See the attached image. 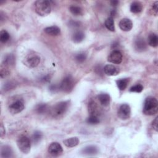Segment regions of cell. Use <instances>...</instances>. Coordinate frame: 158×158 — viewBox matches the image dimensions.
I'll return each mask as SVG.
<instances>
[{
	"instance_id": "cell-7",
	"label": "cell",
	"mask_w": 158,
	"mask_h": 158,
	"mask_svg": "<svg viewBox=\"0 0 158 158\" xmlns=\"http://www.w3.org/2000/svg\"><path fill=\"white\" fill-rule=\"evenodd\" d=\"M9 111L12 114H17L21 112L25 108L24 102L23 99L19 98L12 102L9 106Z\"/></svg>"
},
{
	"instance_id": "cell-29",
	"label": "cell",
	"mask_w": 158,
	"mask_h": 158,
	"mask_svg": "<svg viewBox=\"0 0 158 158\" xmlns=\"http://www.w3.org/2000/svg\"><path fill=\"white\" fill-rule=\"evenodd\" d=\"M99 118L98 116L90 115V116L86 119V122L90 125H96L99 123Z\"/></svg>"
},
{
	"instance_id": "cell-4",
	"label": "cell",
	"mask_w": 158,
	"mask_h": 158,
	"mask_svg": "<svg viewBox=\"0 0 158 158\" xmlns=\"http://www.w3.org/2000/svg\"><path fill=\"white\" fill-rule=\"evenodd\" d=\"M40 62V57L34 53L27 54L24 59L23 64L28 68H35L37 67Z\"/></svg>"
},
{
	"instance_id": "cell-6",
	"label": "cell",
	"mask_w": 158,
	"mask_h": 158,
	"mask_svg": "<svg viewBox=\"0 0 158 158\" xmlns=\"http://www.w3.org/2000/svg\"><path fill=\"white\" fill-rule=\"evenodd\" d=\"M74 86L73 78L71 75H67L59 85L60 89L65 93L70 92Z\"/></svg>"
},
{
	"instance_id": "cell-21",
	"label": "cell",
	"mask_w": 158,
	"mask_h": 158,
	"mask_svg": "<svg viewBox=\"0 0 158 158\" xmlns=\"http://www.w3.org/2000/svg\"><path fill=\"white\" fill-rule=\"evenodd\" d=\"M143 9L141 3L138 1H135L131 3L130 6V11L134 14H138Z\"/></svg>"
},
{
	"instance_id": "cell-11",
	"label": "cell",
	"mask_w": 158,
	"mask_h": 158,
	"mask_svg": "<svg viewBox=\"0 0 158 158\" xmlns=\"http://www.w3.org/2000/svg\"><path fill=\"white\" fill-rule=\"evenodd\" d=\"M118 26L122 30L124 31H128L131 30L133 27V23L130 19L124 18L120 21Z\"/></svg>"
},
{
	"instance_id": "cell-28",
	"label": "cell",
	"mask_w": 158,
	"mask_h": 158,
	"mask_svg": "<svg viewBox=\"0 0 158 158\" xmlns=\"http://www.w3.org/2000/svg\"><path fill=\"white\" fill-rule=\"evenodd\" d=\"M10 38V35L9 33L5 30H2L0 33V41L1 43H6Z\"/></svg>"
},
{
	"instance_id": "cell-8",
	"label": "cell",
	"mask_w": 158,
	"mask_h": 158,
	"mask_svg": "<svg viewBox=\"0 0 158 158\" xmlns=\"http://www.w3.org/2000/svg\"><path fill=\"white\" fill-rule=\"evenodd\" d=\"M117 115L122 120L128 119L131 115V109L130 106L127 104H122L118 109Z\"/></svg>"
},
{
	"instance_id": "cell-33",
	"label": "cell",
	"mask_w": 158,
	"mask_h": 158,
	"mask_svg": "<svg viewBox=\"0 0 158 158\" xmlns=\"http://www.w3.org/2000/svg\"><path fill=\"white\" fill-rule=\"evenodd\" d=\"M14 87V83L12 82H8L4 85V89L6 91L10 90Z\"/></svg>"
},
{
	"instance_id": "cell-20",
	"label": "cell",
	"mask_w": 158,
	"mask_h": 158,
	"mask_svg": "<svg viewBox=\"0 0 158 158\" xmlns=\"http://www.w3.org/2000/svg\"><path fill=\"white\" fill-rule=\"evenodd\" d=\"M85 38V34L83 32L81 31H77L76 32H75L72 37V41L74 43H78L81 42Z\"/></svg>"
},
{
	"instance_id": "cell-12",
	"label": "cell",
	"mask_w": 158,
	"mask_h": 158,
	"mask_svg": "<svg viewBox=\"0 0 158 158\" xmlns=\"http://www.w3.org/2000/svg\"><path fill=\"white\" fill-rule=\"evenodd\" d=\"M134 46H135V49L137 51L142 52V51H144L145 49H146L147 44L143 38L138 37L135 41Z\"/></svg>"
},
{
	"instance_id": "cell-30",
	"label": "cell",
	"mask_w": 158,
	"mask_h": 158,
	"mask_svg": "<svg viewBox=\"0 0 158 158\" xmlns=\"http://www.w3.org/2000/svg\"><path fill=\"white\" fill-rule=\"evenodd\" d=\"M43 137V134L40 131H35L32 136V141L34 143H39Z\"/></svg>"
},
{
	"instance_id": "cell-31",
	"label": "cell",
	"mask_w": 158,
	"mask_h": 158,
	"mask_svg": "<svg viewBox=\"0 0 158 158\" xmlns=\"http://www.w3.org/2000/svg\"><path fill=\"white\" fill-rule=\"evenodd\" d=\"M143 90V86L141 84H137L131 86L130 89V91L134 93H141Z\"/></svg>"
},
{
	"instance_id": "cell-2",
	"label": "cell",
	"mask_w": 158,
	"mask_h": 158,
	"mask_svg": "<svg viewBox=\"0 0 158 158\" xmlns=\"http://www.w3.org/2000/svg\"><path fill=\"white\" fill-rule=\"evenodd\" d=\"M157 110L158 102L157 99L152 96L146 98L144 102L143 113L147 115H153L157 112Z\"/></svg>"
},
{
	"instance_id": "cell-32",
	"label": "cell",
	"mask_w": 158,
	"mask_h": 158,
	"mask_svg": "<svg viewBox=\"0 0 158 158\" xmlns=\"http://www.w3.org/2000/svg\"><path fill=\"white\" fill-rule=\"evenodd\" d=\"M86 54L84 52H80L75 56V60L79 63H81L84 62L86 60Z\"/></svg>"
},
{
	"instance_id": "cell-38",
	"label": "cell",
	"mask_w": 158,
	"mask_h": 158,
	"mask_svg": "<svg viewBox=\"0 0 158 158\" xmlns=\"http://www.w3.org/2000/svg\"><path fill=\"white\" fill-rule=\"evenodd\" d=\"M70 25L72 26V27H79L80 26V23L78 22H75V21H70L69 23Z\"/></svg>"
},
{
	"instance_id": "cell-15",
	"label": "cell",
	"mask_w": 158,
	"mask_h": 158,
	"mask_svg": "<svg viewBox=\"0 0 158 158\" xmlns=\"http://www.w3.org/2000/svg\"><path fill=\"white\" fill-rule=\"evenodd\" d=\"M82 153L85 155H88V156H93L98 154V149L96 146H88L84 148L82 151Z\"/></svg>"
},
{
	"instance_id": "cell-1",
	"label": "cell",
	"mask_w": 158,
	"mask_h": 158,
	"mask_svg": "<svg viewBox=\"0 0 158 158\" xmlns=\"http://www.w3.org/2000/svg\"><path fill=\"white\" fill-rule=\"evenodd\" d=\"M69 106V101H60L54 104L50 109L49 112L52 117L59 118L67 111Z\"/></svg>"
},
{
	"instance_id": "cell-26",
	"label": "cell",
	"mask_w": 158,
	"mask_h": 158,
	"mask_svg": "<svg viewBox=\"0 0 158 158\" xmlns=\"http://www.w3.org/2000/svg\"><path fill=\"white\" fill-rule=\"evenodd\" d=\"M104 25L107 28V30L111 31H115V25H114V19L112 17H108L104 23Z\"/></svg>"
},
{
	"instance_id": "cell-40",
	"label": "cell",
	"mask_w": 158,
	"mask_h": 158,
	"mask_svg": "<svg viewBox=\"0 0 158 158\" xmlns=\"http://www.w3.org/2000/svg\"><path fill=\"white\" fill-rule=\"evenodd\" d=\"M3 130H4V127H3L2 125H1V136H2L3 134L5 133V131H3Z\"/></svg>"
},
{
	"instance_id": "cell-5",
	"label": "cell",
	"mask_w": 158,
	"mask_h": 158,
	"mask_svg": "<svg viewBox=\"0 0 158 158\" xmlns=\"http://www.w3.org/2000/svg\"><path fill=\"white\" fill-rule=\"evenodd\" d=\"M17 144L21 152L27 154L30 152L31 143L29 138L26 136H21L17 141Z\"/></svg>"
},
{
	"instance_id": "cell-14",
	"label": "cell",
	"mask_w": 158,
	"mask_h": 158,
	"mask_svg": "<svg viewBox=\"0 0 158 158\" xmlns=\"http://www.w3.org/2000/svg\"><path fill=\"white\" fill-rule=\"evenodd\" d=\"M103 70L104 73L109 76L116 75L119 72L118 68H117L114 65H111V64H107L105 65L103 69Z\"/></svg>"
},
{
	"instance_id": "cell-23",
	"label": "cell",
	"mask_w": 158,
	"mask_h": 158,
	"mask_svg": "<svg viewBox=\"0 0 158 158\" xmlns=\"http://www.w3.org/2000/svg\"><path fill=\"white\" fill-rule=\"evenodd\" d=\"M15 63V57L14 55L11 54H9L6 55L3 60V64L4 65V67H9L13 65Z\"/></svg>"
},
{
	"instance_id": "cell-36",
	"label": "cell",
	"mask_w": 158,
	"mask_h": 158,
	"mask_svg": "<svg viewBox=\"0 0 158 158\" xmlns=\"http://www.w3.org/2000/svg\"><path fill=\"white\" fill-rule=\"evenodd\" d=\"M157 5H158V2H157V1H156V2L153 4L152 7V10H153V12H154L155 15H157V12H158V7H157Z\"/></svg>"
},
{
	"instance_id": "cell-16",
	"label": "cell",
	"mask_w": 158,
	"mask_h": 158,
	"mask_svg": "<svg viewBox=\"0 0 158 158\" xmlns=\"http://www.w3.org/2000/svg\"><path fill=\"white\" fill-rule=\"evenodd\" d=\"M44 31L46 33L51 36H57L60 33V30L57 26H51L46 27L44 29Z\"/></svg>"
},
{
	"instance_id": "cell-13",
	"label": "cell",
	"mask_w": 158,
	"mask_h": 158,
	"mask_svg": "<svg viewBox=\"0 0 158 158\" xmlns=\"http://www.w3.org/2000/svg\"><path fill=\"white\" fill-rule=\"evenodd\" d=\"M98 99L100 104L104 107L108 106L110 103V96L106 93H100L98 96Z\"/></svg>"
},
{
	"instance_id": "cell-3",
	"label": "cell",
	"mask_w": 158,
	"mask_h": 158,
	"mask_svg": "<svg viewBox=\"0 0 158 158\" xmlns=\"http://www.w3.org/2000/svg\"><path fill=\"white\" fill-rule=\"evenodd\" d=\"M35 10L41 16H46L51 11V4L47 0H38L35 2Z\"/></svg>"
},
{
	"instance_id": "cell-35",
	"label": "cell",
	"mask_w": 158,
	"mask_h": 158,
	"mask_svg": "<svg viewBox=\"0 0 158 158\" xmlns=\"http://www.w3.org/2000/svg\"><path fill=\"white\" fill-rule=\"evenodd\" d=\"M59 89H60L59 85H51L49 86V90L51 91H52V92H56Z\"/></svg>"
},
{
	"instance_id": "cell-39",
	"label": "cell",
	"mask_w": 158,
	"mask_h": 158,
	"mask_svg": "<svg viewBox=\"0 0 158 158\" xmlns=\"http://www.w3.org/2000/svg\"><path fill=\"white\" fill-rule=\"evenodd\" d=\"M119 3V2L118 1H110V4L112 6H116L118 5V4Z\"/></svg>"
},
{
	"instance_id": "cell-27",
	"label": "cell",
	"mask_w": 158,
	"mask_h": 158,
	"mask_svg": "<svg viewBox=\"0 0 158 158\" xmlns=\"http://www.w3.org/2000/svg\"><path fill=\"white\" fill-rule=\"evenodd\" d=\"M70 12L75 16L81 15L83 14V9L80 7L77 6H71L69 7Z\"/></svg>"
},
{
	"instance_id": "cell-17",
	"label": "cell",
	"mask_w": 158,
	"mask_h": 158,
	"mask_svg": "<svg viewBox=\"0 0 158 158\" xmlns=\"http://www.w3.org/2000/svg\"><path fill=\"white\" fill-rule=\"evenodd\" d=\"M1 156L2 157H11L13 156V151L9 146H3L1 149Z\"/></svg>"
},
{
	"instance_id": "cell-37",
	"label": "cell",
	"mask_w": 158,
	"mask_h": 158,
	"mask_svg": "<svg viewBox=\"0 0 158 158\" xmlns=\"http://www.w3.org/2000/svg\"><path fill=\"white\" fill-rule=\"evenodd\" d=\"M50 76L49 75H45L44 77H43L41 78V81H43V82H48L50 81Z\"/></svg>"
},
{
	"instance_id": "cell-10",
	"label": "cell",
	"mask_w": 158,
	"mask_h": 158,
	"mask_svg": "<svg viewBox=\"0 0 158 158\" xmlns=\"http://www.w3.org/2000/svg\"><path fill=\"white\" fill-rule=\"evenodd\" d=\"M63 152L62 146L57 142H53L48 147V152L53 156H58Z\"/></svg>"
},
{
	"instance_id": "cell-9",
	"label": "cell",
	"mask_w": 158,
	"mask_h": 158,
	"mask_svg": "<svg viewBox=\"0 0 158 158\" xmlns=\"http://www.w3.org/2000/svg\"><path fill=\"white\" fill-rule=\"evenodd\" d=\"M122 58L123 56L120 51L118 50H114L109 54L107 60L112 64H119L122 62Z\"/></svg>"
},
{
	"instance_id": "cell-24",
	"label": "cell",
	"mask_w": 158,
	"mask_h": 158,
	"mask_svg": "<svg viewBox=\"0 0 158 158\" xmlns=\"http://www.w3.org/2000/svg\"><path fill=\"white\" fill-rule=\"evenodd\" d=\"M129 82V78H122L116 81L117 87L120 90H124Z\"/></svg>"
},
{
	"instance_id": "cell-19",
	"label": "cell",
	"mask_w": 158,
	"mask_h": 158,
	"mask_svg": "<svg viewBox=\"0 0 158 158\" xmlns=\"http://www.w3.org/2000/svg\"><path fill=\"white\" fill-rule=\"evenodd\" d=\"M99 107L94 101H91L88 104V111L90 115H98L99 114Z\"/></svg>"
},
{
	"instance_id": "cell-34",
	"label": "cell",
	"mask_w": 158,
	"mask_h": 158,
	"mask_svg": "<svg viewBox=\"0 0 158 158\" xmlns=\"http://www.w3.org/2000/svg\"><path fill=\"white\" fill-rule=\"evenodd\" d=\"M158 117H156L155 118V119L153 120L152 123V126L153 127V128L156 131H157L158 130Z\"/></svg>"
},
{
	"instance_id": "cell-22",
	"label": "cell",
	"mask_w": 158,
	"mask_h": 158,
	"mask_svg": "<svg viewBox=\"0 0 158 158\" xmlns=\"http://www.w3.org/2000/svg\"><path fill=\"white\" fill-rule=\"evenodd\" d=\"M148 43L152 47H157L158 45V37L155 33H151L148 38Z\"/></svg>"
},
{
	"instance_id": "cell-25",
	"label": "cell",
	"mask_w": 158,
	"mask_h": 158,
	"mask_svg": "<svg viewBox=\"0 0 158 158\" xmlns=\"http://www.w3.org/2000/svg\"><path fill=\"white\" fill-rule=\"evenodd\" d=\"M49 109L48 105L45 103H41L38 104L35 107V110L38 114H43L46 113Z\"/></svg>"
},
{
	"instance_id": "cell-18",
	"label": "cell",
	"mask_w": 158,
	"mask_h": 158,
	"mask_svg": "<svg viewBox=\"0 0 158 158\" xmlns=\"http://www.w3.org/2000/svg\"><path fill=\"white\" fill-rule=\"evenodd\" d=\"M79 143V139L77 137H72L64 141V144L68 148H73Z\"/></svg>"
}]
</instances>
